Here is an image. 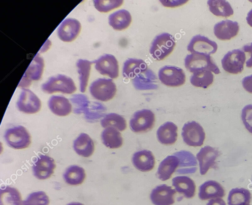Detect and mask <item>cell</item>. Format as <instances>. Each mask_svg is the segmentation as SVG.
<instances>
[{"mask_svg":"<svg viewBox=\"0 0 252 205\" xmlns=\"http://www.w3.org/2000/svg\"><path fill=\"white\" fill-rule=\"evenodd\" d=\"M175 46L174 37L167 33L157 35L153 39L150 48V53L155 60L160 61L173 51Z\"/></svg>","mask_w":252,"mask_h":205,"instance_id":"1","label":"cell"},{"mask_svg":"<svg viewBox=\"0 0 252 205\" xmlns=\"http://www.w3.org/2000/svg\"><path fill=\"white\" fill-rule=\"evenodd\" d=\"M185 66L192 73L202 70H209L216 74L220 73L212 58L204 54L191 53L187 55L185 59Z\"/></svg>","mask_w":252,"mask_h":205,"instance_id":"2","label":"cell"},{"mask_svg":"<svg viewBox=\"0 0 252 205\" xmlns=\"http://www.w3.org/2000/svg\"><path fill=\"white\" fill-rule=\"evenodd\" d=\"M42 91L48 94L62 92L70 94L76 90L73 80L65 75L58 74L53 76L41 86Z\"/></svg>","mask_w":252,"mask_h":205,"instance_id":"3","label":"cell"},{"mask_svg":"<svg viewBox=\"0 0 252 205\" xmlns=\"http://www.w3.org/2000/svg\"><path fill=\"white\" fill-rule=\"evenodd\" d=\"M89 91L95 99L106 102L113 98L117 88L112 79L100 78L93 81L90 85Z\"/></svg>","mask_w":252,"mask_h":205,"instance_id":"4","label":"cell"},{"mask_svg":"<svg viewBox=\"0 0 252 205\" xmlns=\"http://www.w3.org/2000/svg\"><path fill=\"white\" fill-rule=\"evenodd\" d=\"M4 137L7 144L15 149L27 148L31 143L30 134L24 127L21 125L7 129Z\"/></svg>","mask_w":252,"mask_h":205,"instance_id":"5","label":"cell"},{"mask_svg":"<svg viewBox=\"0 0 252 205\" xmlns=\"http://www.w3.org/2000/svg\"><path fill=\"white\" fill-rule=\"evenodd\" d=\"M155 122L154 113L149 109H143L133 114L130 120L129 126L134 133H145L153 128Z\"/></svg>","mask_w":252,"mask_h":205,"instance_id":"6","label":"cell"},{"mask_svg":"<svg viewBox=\"0 0 252 205\" xmlns=\"http://www.w3.org/2000/svg\"><path fill=\"white\" fill-rule=\"evenodd\" d=\"M158 77L162 84L169 87H178L184 84L186 81L184 71L173 66L162 67L158 70Z\"/></svg>","mask_w":252,"mask_h":205,"instance_id":"7","label":"cell"},{"mask_svg":"<svg viewBox=\"0 0 252 205\" xmlns=\"http://www.w3.org/2000/svg\"><path fill=\"white\" fill-rule=\"evenodd\" d=\"M182 136L184 141L191 146H201L205 138V133L202 127L195 121L185 123L183 127Z\"/></svg>","mask_w":252,"mask_h":205,"instance_id":"8","label":"cell"},{"mask_svg":"<svg viewBox=\"0 0 252 205\" xmlns=\"http://www.w3.org/2000/svg\"><path fill=\"white\" fill-rule=\"evenodd\" d=\"M246 58L245 53L240 49L229 51L221 61L222 68L225 71L230 73H240L244 69Z\"/></svg>","mask_w":252,"mask_h":205,"instance_id":"9","label":"cell"},{"mask_svg":"<svg viewBox=\"0 0 252 205\" xmlns=\"http://www.w3.org/2000/svg\"><path fill=\"white\" fill-rule=\"evenodd\" d=\"M17 106L21 112L33 114L40 110L41 103L39 99L32 91L24 89L17 101Z\"/></svg>","mask_w":252,"mask_h":205,"instance_id":"10","label":"cell"},{"mask_svg":"<svg viewBox=\"0 0 252 205\" xmlns=\"http://www.w3.org/2000/svg\"><path fill=\"white\" fill-rule=\"evenodd\" d=\"M95 68L101 74L110 78H116L119 76L118 62L115 57L111 54H105L93 61Z\"/></svg>","mask_w":252,"mask_h":205,"instance_id":"11","label":"cell"},{"mask_svg":"<svg viewBox=\"0 0 252 205\" xmlns=\"http://www.w3.org/2000/svg\"><path fill=\"white\" fill-rule=\"evenodd\" d=\"M217 48L218 45L216 42L200 34L193 36L187 46L188 50L191 53L209 55L215 53Z\"/></svg>","mask_w":252,"mask_h":205,"instance_id":"12","label":"cell"},{"mask_svg":"<svg viewBox=\"0 0 252 205\" xmlns=\"http://www.w3.org/2000/svg\"><path fill=\"white\" fill-rule=\"evenodd\" d=\"M43 68L44 60L36 54L27 68L18 87H27L31 85L32 81L40 79L43 73Z\"/></svg>","mask_w":252,"mask_h":205,"instance_id":"13","label":"cell"},{"mask_svg":"<svg viewBox=\"0 0 252 205\" xmlns=\"http://www.w3.org/2000/svg\"><path fill=\"white\" fill-rule=\"evenodd\" d=\"M56 164L53 158L46 155L39 154L32 167L34 176L38 179H46L54 173Z\"/></svg>","mask_w":252,"mask_h":205,"instance_id":"14","label":"cell"},{"mask_svg":"<svg viewBox=\"0 0 252 205\" xmlns=\"http://www.w3.org/2000/svg\"><path fill=\"white\" fill-rule=\"evenodd\" d=\"M220 152L210 146H205L199 150L196 154L199 162L200 173L205 174L208 170L216 164L215 161L220 155Z\"/></svg>","mask_w":252,"mask_h":205,"instance_id":"15","label":"cell"},{"mask_svg":"<svg viewBox=\"0 0 252 205\" xmlns=\"http://www.w3.org/2000/svg\"><path fill=\"white\" fill-rule=\"evenodd\" d=\"M81 29V26L79 21L73 18H66L59 27L58 35L63 41L71 42L77 37Z\"/></svg>","mask_w":252,"mask_h":205,"instance_id":"16","label":"cell"},{"mask_svg":"<svg viewBox=\"0 0 252 205\" xmlns=\"http://www.w3.org/2000/svg\"><path fill=\"white\" fill-rule=\"evenodd\" d=\"M176 191L166 184H161L153 189L150 199L155 205H172L175 202Z\"/></svg>","mask_w":252,"mask_h":205,"instance_id":"17","label":"cell"},{"mask_svg":"<svg viewBox=\"0 0 252 205\" xmlns=\"http://www.w3.org/2000/svg\"><path fill=\"white\" fill-rule=\"evenodd\" d=\"M239 30L237 22L227 19L217 23L214 27L215 36L222 40L230 39L238 34Z\"/></svg>","mask_w":252,"mask_h":205,"instance_id":"18","label":"cell"},{"mask_svg":"<svg viewBox=\"0 0 252 205\" xmlns=\"http://www.w3.org/2000/svg\"><path fill=\"white\" fill-rule=\"evenodd\" d=\"M225 192L222 185L215 180H208L199 187L198 197L201 200L222 198Z\"/></svg>","mask_w":252,"mask_h":205,"instance_id":"19","label":"cell"},{"mask_svg":"<svg viewBox=\"0 0 252 205\" xmlns=\"http://www.w3.org/2000/svg\"><path fill=\"white\" fill-rule=\"evenodd\" d=\"M132 162L136 169L141 171L147 172L154 168L155 160L151 151L143 150L138 151L133 154Z\"/></svg>","mask_w":252,"mask_h":205,"instance_id":"20","label":"cell"},{"mask_svg":"<svg viewBox=\"0 0 252 205\" xmlns=\"http://www.w3.org/2000/svg\"><path fill=\"white\" fill-rule=\"evenodd\" d=\"M177 126L173 122H166L158 129L157 136L158 140L164 145L174 144L177 138Z\"/></svg>","mask_w":252,"mask_h":205,"instance_id":"21","label":"cell"},{"mask_svg":"<svg viewBox=\"0 0 252 205\" xmlns=\"http://www.w3.org/2000/svg\"><path fill=\"white\" fill-rule=\"evenodd\" d=\"M172 185L176 190L186 198H191L195 193L196 186L193 180L186 176H178L172 179Z\"/></svg>","mask_w":252,"mask_h":205,"instance_id":"22","label":"cell"},{"mask_svg":"<svg viewBox=\"0 0 252 205\" xmlns=\"http://www.w3.org/2000/svg\"><path fill=\"white\" fill-rule=\"evenodd\" d=\"M73 149L79 155L89 157L94 151V143L88 134L82 133L74 141Z\"/></svg>","mask_w":252,"mask_h":205,"instance_id":"23","label":"cell"},{"mask_svg":"<svg viewBox=\"0 0 252 205\" xmlns=\"http://www.w3.org/2000/svg\"><path fill=\"white\" fill-rule=\"evenodd\" d=\"M48 106L55 114L65 116L71 111L72 105L68 100L62 96H52L48 101Z\"/></svg>","mask_w":252,"mask_h":205,"instance_id":"24","label":"cell"},{"mask_svg":"<svg viewBox=\"0 0 252 205\" xmlns=\"http://www.w3.org/2000/svg\"><path fill=\"white\" fill-rule=\"evenodd\" d=\"M179 165L178 158L174 155L168 156L160 163L157 175L162 181L169 179Z\"/></svg>","mask_w":252,"mask_h":205,"instance_id":"25","label":"cell"},{"mask_svg":"<svg viewBox=\"0 0 252 205\" xmlns=\"http://www.w3.org/2000/svg\"><path fill=\"white\" fill-rule=\"evenodd\" d=\"M132 20L127 10L121 9L111 14L108 17L109 24L114 29L122 31L128 28Z\"/></svg>","mask_w":252,"mask_h":205,"instance_id":"26","label":"cell"},{"mask_svg":"<svg viewBox=\"0 0 252 205\" xmlns=\"http://www.w3.org/2000/svg\"><path fill=\"white\" fill-rule=\"evenodd\" d=\"M147 68V65L143 60L129 58L124 63L123 75L126 78H133L145 71Z\"/></svg>","mask_w":252,"mask_h":205,"instance_id":"27","label":"cell"},{"mask_svg":"<svg viewBox=\"0 0 252 205\" xmlns=\"http://www.w3.org/2000/svg\"><path fill=\"white\" fill-rule=\"evenodd\" d=\"M101 138L103 144L111 149L118 148L123 144L121 134L112 127H107L102 132Z\"/></svg>","mask_w":252,"mask_h":205,"instance_id":"28","label":"cell"},{"mask_svg":"<svg viewBox=\"0 0 252 205\" xmlns=\"http://www.w3.org/2000/svg\"><path fill=\"white\" fill-rule=\"evenodd\" d=\"M251 194L249 190L244 188L232 189L227 197L228 205H245L250 204Z\"/></svg>","mask_w":252,"mask_h":205,"instance_id":"29","label":"cell"},{"mask_svg":"<svg viewBox=\"0 0 252 205\" xmlns=\"http://www.w3.org/2000/svg\"><path fill=\"white\" fill-rule=\"evenodd\" d=\"M23 202L17 189L9 186L0 190V205H22Z\"/></svg>","mask_w":252,"mask_h":205,"instance_id":"30","label":"cell"},{"mask_svg":"<svg viewBox=\"0 0 252 205\" xmlns=\"http://www.w3.org/2000/svg\"><path fill=\"white\" fill-rule=\"evenodd\" d=\"M65 182L69 185H77L82 184L85 178L84 169L78 166L72 165L69 167L63 175Z\"/></svg>","mask_w":252,"mask_h":205,"instance_id":"31","label":"cell"},{"mask_svg":"<svg viewBox=\"0 0 252 205\" xmlns=\"http://www.w3.org/2000/svg\"><path fill=\"white\" fill-rule=\"evenodd\" d=\"M207 4L210 11L216 16L227 17L233 14L231 5L226 0H209Z\"/></svg>","mask_w":252,"mask_h":205,"instance_id":"32","label":"cell"},{"mask_svg":"<svg viewBox=\"0 0 252 205\" xmlns=\"http://www.w3.org/2000/svg\"><path fill=\"white\" fill-rule=\"evenodd\" d=\"M213 80L212 72L207 70L195 71L190 77V82L193 86L203 88H207L212 84Z\"/></svg>","mask_w":252,"mask_h":205,"instance_id":"33","label":"cell"},{"mask_svg":"<svg viewBox=\"0 0 252 205\" xmlns=\"http://www.w3.org/2000/svg\"><path fill=\"white\" fill-rule=\"evenodd\" d=\"M92 64H93V62L84 59H79L76 63L78 72L79 74L80 89L82 93L86 91Z\"/></svg>","mask_w":252,"mask_h":205,"instance_id":"34","label":"cell"},{"mask_svg":"<svg viewBox=\"0 0 252 205\" xmlns=\"http://www.w3.org/2000/svg\"><path fill=\"white\" fill-rule=\"evenodd\" d=\"M100 124L103 128L112 127L120 131H123L126 128V122L125 118L115 113L106 114L101 119Z\"/></svg>","mask_w":252,"mask_h":205,"instance_id":"35","label":"cell"},{"mask_svg":"<svg viewBox=\"0 0 252 205\" xmlns=\"http://www.w3.org/2000/svg\"><path fill=\"white\" fill-rule=\"evenodd\" d=\"M48 196L43 191L34 192L30 194L23 201L22 205H49Z\"/></svg>","mask_w":252,"mask_h":205,"instance_id":"36","label":"cell"},{"mask_svg":"<svg viewBox=\"0 0 252 205\" xmlns=\"http://www.w3.org/2000/svg\"><path fill=\"white\" fill-rule=\"evenodd\" d=\"M123 0H94L95 8L100 12H108L121 6Z\"/></svg>","mask_w":252,"mask_h":205,"instance_id":"37","label":"cell"},{"mask_svg":"<svg viewBox=\"0 0 252 205\" xmlns=\"http://www.w3.org/2000/svg\"><path fill=\"white\" fill-rule=\"evenodd\" d=\"M179 160V167L195 166L197 162L194 155L189 151H181L174 154Z\"/></svg>","mask_w":252,"mask_h":205,"instance_id":"38","label":"cell"},{"mask_svg":"<svg viewBox=\"0 0 252 205\" xmlns=\"http://www.w3.org/2000/svg\"><path fill=\"white\" fill-rule=\"evenodd\" d=\"M241 119L246 129L252 134V104L244 106L242 110Z\"/></svg>","mask_w":252,"mask_h":205,"instance_id":"39","label":"cell"},{"mask_svg":"<svg viewBox=\"0 0 252 205\" xmlns=\"http://www.w3.org/2000/svg\"><path fill=\"white\" fill-rule=\"evenodd\" d=\"M242 84L246 91L252 93V74L244 77L242 80Z\"/></svg>","mask_w":252,"mask_h":205,"instance_id":"40","label":"cell"},{"mask_svg":"<svg viewBox=\"0 0 252 205\" xmlns=\"http://www.w3.org/2000/svg\"><path fill=\"white\" fill-rule=\"evenodd\" d=\"M245 52L248 53L249 58L246 61V67L248 68L252 67V42L249 44L245 45L243 48Z\"/></svg>","mask_w":252,"mask_h":205,"instance_id":"41","label":"cell"},{"mask_svg":"<svg viewBox=\"0 0 252 205\" xmlns=\"http://www.w3.org/2000/svg\"><path fill=\"white\" fill-rule=\"evenodd\" d=\"M206 205H226V204L223 199L218 198L210 200Z\"/></svg>","mask_w":252,"mask_h":205,"instance_id":"42","label":"cell"},{"mask_svg":"<svg viewBox=\"0 0 252 205\" xmlns=\"http://www.w3.org/2000/svg\"><path fill=\"white\" fill-rule=\"evenodd\" d=\"M196 169L197 168L195 167L191 169L180 170H178L177 171L179 172L180 173H193L195 172Z\"/></svg>","mask_w":252,"mask_h":205,"instance_id":"43","label":"cell"},{"mask_svg":"<svg viewBox=\"0 0 252 205\" xmlns=\"http://www.w3.org/2000/svg\"><path fill=\"white\" fill-rule=\"evenodd\" d=\"M246 20L247 23L252 27V9L247 14Z\"/></svg>","mask_w":252,"mask_h":205,"instance_id":"44","label":"cell"},{"mask_svg":"<svg viewBox=\"0 0 252 205\" xmlns=\"http://www.w3.org/2000/svg\"><path fill=\"white\" fill-rule=\"evenodd\" d=\"M67 205H83V204H81L80 203H78V202H72V203L68 204Z\"/></svg>","mask_w":252,"mask_h":205,"instance_id":"45","label":"cell"},{"mask_svg":"<svg viewBox=\"0 0 252 205\" xmlns=\"http://www.w3.org/2000/svg\"><path fill=\"white\" fill-rule=\"evenodd\" d=\"M245 205H250L249 204H246Z\"/></svg>","mask_w":252,"mask_h":205,"instance_id":"46","label":"cell"},{"mask_svg":"<svg viewBox=\"0 0 252 205\" xmlns=\"http://www.w3.org/2000/svg\"></svg>","mask_w":252,"mask_h":205,"instance_id":"47","label":"cell"}]
</instances>
